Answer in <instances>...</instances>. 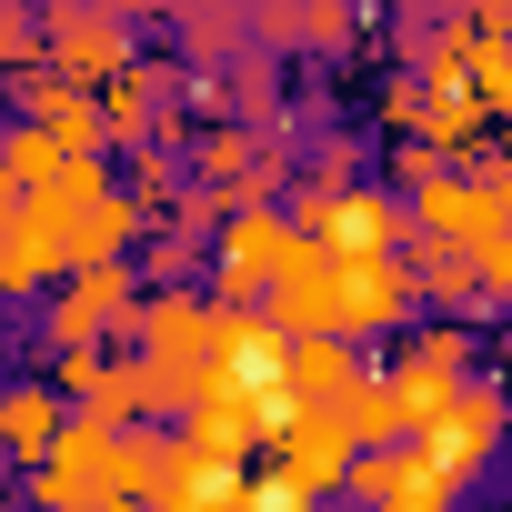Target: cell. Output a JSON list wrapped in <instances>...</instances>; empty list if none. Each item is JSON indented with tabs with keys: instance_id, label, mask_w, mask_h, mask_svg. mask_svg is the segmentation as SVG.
<instances>
[{
	"instance_id": "9",
	"label": "cell",
	"mask_w": 512,
	"mask_h": 512,
	"mask_svg": "<svg viewBox=\"0 0 512 512\" xmlns=\"http://www.w3.org/2000/svg\"><path fill=\"white\" fill-rule=\"evenodd\" d=\"M282 251H292V221H282V211H231V221H221V262H211V292H201V302L251 312Z\"/></svg>"
},
{
	"instance_id": "26",
	"label": "cell",
	"mask_w": 512,
	"mask_h": 512,
	"mask_svg": "<svg viewBox=\"0 0 512 512\" xmlns=\"http://www.w3.org/2000/svg\"><path fill=\"white\" fill-rule=\"evenodd\" d=\"M0 512H11V502H0Z\"/></svg>"
},
{
	"instance_id": "12",
	"label": "cell",
	"mask_w": 512,
	"mask_h": 512,
	"mask_svg": "<svg viewBox=\"0 0 512 512\" xmlns=\"http://www.w3.org/2000/svg\"><path fill=\"white\" fill-rule=\"evenodd\" d=\"M171 31H181V51H191V71H201V81H211L221 61H241V51H251L241 0H181V11H171Z\"/></svg>"
},
{
	"instance_id": "10",
	"label": "cell",
	"mask_w": 512,
	"mask_h": 512,
	"mask_svg": "<svg viewBox=\"0 0 512 512\" xmlns=\"http://www.w3.org/2000/svg\"><path fill=\"white\" fill-rule=\"evenodd\" d=\"M71 422V402L41 382V372H21V382H0V462L11 472H31L41 452H51V432Z\"/></svg>"
},
{
	"instance_id": "8",
	"label": "cell",
	"mask_w": 512,
	"mask_h": 512,
	"mask_svg": "<svg viewBox=\"0 0 512 512\" xmlns=\"http://www.w3.org/2000/svg\"><path fill=\"white\" fill-rule=\"evenodd\" d=\"M41 61L71 91H101V81L131 71V21H111V11H41Z\"/></svg>"
},
{
	"instance_id": "19",
	"label": "cell",
	"mask_w": 512,
	"mask_h": 512,
	"mask_svg": "<svg viewBox=\"0 0 512 512\" xmlns=\"http://www.w3.org/2000/svg\"><path fill=\"white\" fill-rule=\"evenodd\" d=\"M41 191H51V201H61V211H91V201H101V191H111V161H101V151H71V161H61V171H51V181H41Z\"/></svg>"
},
{
	"instance_id": "25",
	"label": "cell",
	"mask_w": 512,
	"mask_h": 512,
	"mask_svg": "<svg viewBox=\"0 0 512 512\" xmlns=\"http://www.w3.org/2000/svg\"><path fill=\"white\" fill-rule=\"evenodd\" d=\"M11 512H31V502H11Z\"/></svg>"
},
{
	"instance_id": "23",
	"label": "cell",
	"mask_w": 512,
	"mask_h": 512,
	"mask_svg": "<svg viewBox=\"0 0 512 512\" xmlns=\"http://www.w3.org/2000/svg\"><path fill=\"white\" fill-rule=\"evenodd\" d=\"M11 221H21V181H11V171H0V231H11Z\"/></svg>"
},
{
	"instance_id": "6",
	"label": "cell",
	"mask_w": 512,
	"mask_h": 512,
	"mask_svg": "<svg viewBox=\"0 0 512 512\" xmlns=\"http://www.w3.org/2000/svg\"><path fill=\"white\" fill-rule=\"evenodd\" d=\"M262 452H272L262 482H272V492H302V502H332V492H342V462H352V442H342V422H332L322 402H292Z\"/></svg>"
},
{
	"instance_id": "2",
	"label": "cell",
	"mask_w": 512,
	"mask_h": 512,
	"mask_svg": "<svg viewBox=\"0 0 512 512\" xmlns=\"http://www.w3.org/2000/svg\"><path fill=\"white\" fill-rule=\"evenodd\" d=\"M472 372H482V332L472 322H432V332H402V352L382 362V392L402 402V432H422Z\"/></svg>"
},
{
	"instance_id": "16",
	"label": "cell",
	"mask_w": 512,
	"mask_h": 512,
	"mask_svg": "<svg viewBox=\"0 0 512 512\" xmlns=\"http://www.w3.org/2000/svg\"><path fill=\"white\" fill-rule=\"evenodd\" d=\"M302 51H322V61L362 51V0H302Z\"/></svg>"
},
{
	"instance_id": "18",
	"label": "cell",
	"mask_w": 512,
	"mask_h": 512,
	"mask_svg": "<svg viewBox=\"0 0 512 512\" xmlns=\"http://www.w3.org/2000/svg\"><path fill=\"white\" fill-rule=\"evenodd\" d=\"M61 161H71V151H61L51 131H31V121H21V131H0V171H11L21 191H41V181H51Z\"/></svg>"
},
{
	"instance_id": "14",
	"label": "cell",
	"mask_w": 512,
	"mask_h": 512,
	"mask_svg": "<svg viewBox=\"0 0 512 512\" xmlns=\"http://www.w3.org/2000/svg\"><path fill=\"white\" fill-rule=\"evenodd\" d=\"M131 241H141V211L121 191H101L91 211H71V272H101V262H131Z\"/></svg>"
},
{
	"instance_id": "4",
	"label": "cell",
	"mask_w": 512,
	"mask_h": 512,
	"mask_svg": "<svg viewBox=\"0 0 512 512\" xmlns=\"http://www.w3.org/2000/svg\"><path fill=\"white\" fill-rule=\"evenodd\" d=\"M101 502H111V422L71 412L31 462V512H101Z\"/></svg>"
},
{
	"instance_id": "1",
	"label": "cell",
	"mask_w": 512,
	"mask_h": 512,
	"mask_svg": "<svg viewBox=\"0 0 512 512\" xmlns=\"http://www.w3.org/2000/svg\"><path fill=\"white\" fill-rule=\"evenodd\" d=\"M131 312H141V272H131V262L61 272L51 302H41V342H51V352H101V342L131 352Z\"/></svg>"
},
{
	"instance_id": "20",
	"label": "cell",
	"mask_w": 512,
	"mask_h": 512,
	"mask_svg": "<svg viewBox=\"0 0 512 512\" xmlns=\"http://www.w3.org/2000/svg\"><path fill=\"white\" fill-rule=\"evenodd\" d=\"M21 61H41V11L31 0H0V71H21Z\"/></svg>"
},
{
	"instance_id": "15",
	"label": "cell",
	"mask_w": 512,
	"mask_h": 512,
	"mask_svg": "<svg viewBox=\"0 0 512 512\" xmlns=\"http://www.w3.org/2000/svg\"><path fill=\"white\" fill-rule=\"evenodd\" d=\"M111 191H121V201H131V211L151 221V211H181L191 171H181V151H141V161H131V181H111Z\"/></svg>"
},
{
	"instance_id": "3",
	"label": "cell",
	"mask_w": 512,
	"mask_h": 512,
	"mask_svg": "<svg viewBox=\"0 0 512 512\" xmlns=\"http://www.w3.org/2000/svg\"><path fill=\"white\" fill-rule=\"evenodd\" d=\"M382 121L402 131V151H432V161H482L492 151V121L452 81H382Z\"/></svg>"
},
{
	"instance_id": "11",
	"label": "cell",
	"mask_w": 512,
	"mask_h": 512,
	"mask_svg": "<svg viewBox=\"0 0 512 512\" xmlns=\"http://www.w3.org/2000/svg\"><path fill=\"white\" fill-rule=\"evenodd\" d=\"M352 372H362V352H352L342 332H302V342H282V362H272V392H282V412H292V402H332Z\"/></svg>"
},
{
	"instance_id": "24",
	"label": "cell",
	"mask_w": 512,
	"mask_h": 512,
	"mask_svg": "<svg viewBox=\"0 0 512 512\" xmlns=\"http://www.w3.org/2000/svg\"><path fill=\"white\" fill-rule=\"evenodd\" d=\"M0 111H11V71H0Z\"/></svg>"
},
{
	"instance_id": "17",
	"label": "cell",
	"mask_w": 512,
	"mask_h": 512,
	"mask_svg": "<svg viewBox=\"0 0 512 512\" xmlns=\"http://www.w3.org/2000/svg\"><path fill=\"white\" fill-rule=\"evenodd\" d=\"M161 472V422H121L111 432V492H151Z\"/></svg>"
},
{
	"instance_id": "7",
	"label": "cell",
	"mask_w": 512,
	"mask_h": 512,
	"mask_svg": "<svg viewBox=\"0 0 512 512\" xmlns=\"http://www.w3.org/2000/svg\"><path fill=\"white\" fill-rule=\"evenodd\" d=\"M61 272H71V211H61L51 191H21V221L0 231V292L31 302V292H51Z\"/></svg>"
},
{
	"instance_id": "21",
	"label": "cell",
	"mask_w": 512,
	"mask_h": 512,
	"mask_svg": "<svg viewBox=\"0 0 512 512\" xmlns=\"http://www.w3.org/2000/svg\"><path fill=\"white\" fill-rule=\"evenodd\" d=\"M462 492H442V482H412V492H392V502H372V512H452Z\"/></svg>"
},
{
	"instance_id": "13",
	"label": "cell",
	"mask_w": 512,
	"mask_h": 512,
	"mask_svg": "<svg viewBox=\"0 0 512 512\" xmlns=\"http://www.w3.org/2000/svg\"><path fill=\"white\" fill-rule=\"evenodd\" d=\"M322 412L342 422V442H352V452H392V442H402V402L382 392V372H352Z\"/></svg>"
},
{
	"instance_id": "22",
	"label": "cell",
	"mask_w": 512,
	"mask_h": 512,
	"mask_svg": "<svg viewBox=\"0 0 512 512\" xmlns=\"http://www.w3.org/2000/svg\"><path fill=\"white\" fill-rule=\"evenodd\" d=\"M251 482H262V472H251ZM251 512H322V502H302V492H272V482H262V502H251Z\"/></svg>"
},
{
	"instance_id": "5",
	"label": "cell",
	"mask_w": 512,
	"mask_h": 512,
	"mask_svg": "<svg viewBox=\"0 0 512 512\" xmlns=\"http://www.w3.org/2000/svg\"><path fill=\"white\" fill-rule=\"evenodd\" d=\"M332 292H342V342H352V352H362L372 332H412V312H422L402 251H332Z\"/></svg>"
}]
</instances>
